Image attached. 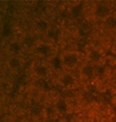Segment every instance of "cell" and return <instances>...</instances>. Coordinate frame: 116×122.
I'll return each instance as SVG.
<instances>
[{
  "label": "cell",
  "instance_id": "obj_1",
  "mask_svg": "<svg viewBox=\"0 0 116 122\" xmlns=\"http://www.w3.org/2000/svg\"><path fill=\"white\" fill-rule=\"evenodd\" d=\"M59 58L61 68H63L66 71H72L81 64V56L77 51H66L60 55Z\"/></svg>",
  "mask_w": 116,
  "mask_h": 122
},
{
  "label": "cell",
  "instance_id": "obj_2",
  "mask_svg": "<svg viewBox=\"0 0 116 122\" xmlns=\"http://www.w3.org/2000/svg\"><path fill=\"white\" fill-rule=\"evenodd\" d=\"M59 84L67 89H72L77 85V78L74 76L72 71L64 70L59 76Z\"/></svg>",
  "mask_w": 116,
  "mask_h": 122
},
{
  "label": "cell",
  "instance_id": "obj_3",
  "mask_svg": "<svg viewBox=\"0 0 116 122\" xmlns=\"http://www.w3.org/2000/svg\"><path fill=\"white\" fill-rule=\"evenodd\" d=\"M51 73V66L45 63H38L34 66V74L38 79H45Z\"/></svg>",
  "mask_w": 116,
  "mask_h": 122
},
{
  "label": "cell",
  "instance_id": "obj_4",
  "mask_svg": "<svg viewBox=\"0 0 116 122\" xmlns=\"http://www.w3.org/2000/svg\"><path fill=\"white\" fill-rule=\"evenodd\" d=\"M87 58H88V63H90L92 65L99 64L101 62V60H103V53L97 48H92L88 52Z\"/></svg>",
  "mask_w": 116,
  "mask_h": 122
},
{
  "label": "cell",
  "instance_id": "obj_5",
  "mask_svg": "<svg viewBox=\"0 0 116 122\" xmlns=\"http://www.w3.org/2000/svg\"><path fill=\"white\" fill-rule=\"evenodd\" d=\"M96 74V69H95L94 65L87 63V64L81 65L80 67V76H82L83 79L90 80L93 76H95Z\"/></svg>",
  "mask_w": 116,
  "mask_h": 122
},
{
  "label": "cell",
  "instance_id": "obj_6",
  "mask_svg": "<svg viewBox=\"0 0 116 122\" xmlns=\"http://www.w3.org/2000/svg\"><path fill=\"white\" fill-rule=\"evenodd\" d=\"M36 51L40 56L45 57V56H50L51 55L53 49H52V46H51L49 43H40V44L37 45Z\"/></svg>",
  "mask_w": 116,
  "mask_h": 122
},
{
  "label": "cell",
  "instance_id": "obj_7",
  "mask_svg": "<svg viewBox=\"0 0 116 122\" xmlns=\"http://www.w3.org/2000/svg\"><path fill=\"white\" fill-rule=\"evenodd\" d=\"M70 108V104L69 102L63 98H59L56 103H55V111H56L58 114H66L67 112L69 111Z\"/></svg>",
  "mask_w": 116,
  "mask_h": 122
},
{
  "label": "cell",
  "instance_id": "obj_8",
  "mask_svg": "<svg viewBox=\"0 0 116 122\" xmlns=\"http://www.w3.org/2000/svg\"><path fill=\"white\" fill-rule=\"evenodd\" d=\"M22 43L20 41H12L8 46V50L11 53V56H18L22 50Z\"/></svg>",
  "mask_w": 116,
  "mask_h": 122
},
{
  "label": "cell",
  "instance_id": "obj_9",
  "mask_svg": "<svg viewBox=\"0 0 116 122\" xmlns=\"http://www.w3.org/2000/svg\"><path fill=\"white\" fill-rule=\"evenodd\" d=\"M21 65H22V63L19 56H11L8 60V67L11 70H15V71L16 70H19Z\"/></svg>",
  "mask_w": 116,
  "mask_h": 122
},
{
  "label": "cell",
  "instance_id": "obj_10",
  "mask_svg": "<svg viewBox=\"0 0 116 122\" xmlns=\"http://www.w3.org/2000/svg\"><path fill=\"white\" fill-rule=\"evenodd\" d=\"M36 28L39 32H48L50 30V23L48 20L40 18L39 20H37L36 22Z\"/></svg>",
  "mask_w": 116,
  "mask_h": 122
},
{
  "label": "cell",
  "instance_id": "obj_11",
  "mask_svg": "<svg viewBox=\"0 0 116 122\" xmlns=\"http://www.w3.org/2000/svg\"><path fill=\"white\" fill-rule=\"evenodd\" d=\"M109 13V8L107 5H98L96 8V14L99 17H107Z\"/></svg>",
  "mask_w": 116,
  "mask_h": 122
},
{
  "label": "cell",
  "instance_id": "obj_12",
  "mask_svg": "<svg viewBox=\"0 0 116 122\" xmlns=\"http://www.w3.org/2000/svg\"><path fill=\"white\" fill-rule=\"evenodd\" d=\"M12 33V27L9 23H5V25H3V28H2V34L4 35V36H10Z\"/></svg>",
  "mask_w": 116,
  "mask_h": 122
},
{
  "label": "cell",
  "instance_id": "obj_13",
  "mask_svg": "<svg viewBox=\"0 0 116 122\" xmlns=\"http://www.w3.org/2000/svg\"><path fill=\"white\" fill-rule=\"evenodd\" d=\"M92 122H101V121H99V120H97V119H95V120H93Z\"/></svg>",
  "mask_w": 116,
  "mask_h": 122
}]
</instances>
